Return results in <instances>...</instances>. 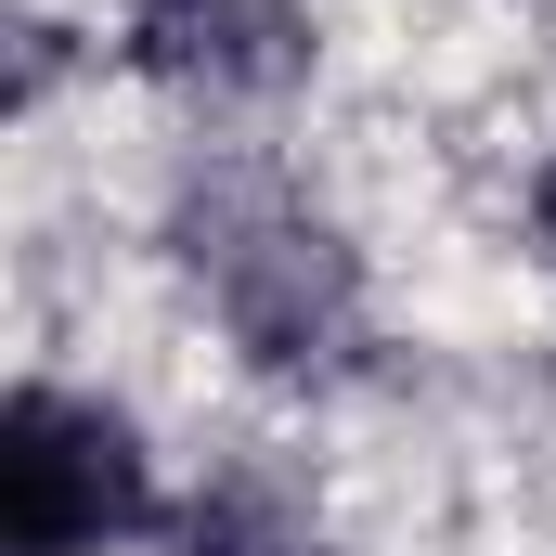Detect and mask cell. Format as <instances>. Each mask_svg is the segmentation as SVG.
Listing matches in <instances>:
<instances>
[{
  "label": "cell",
  "mask_w": 556,
  "mask_h": 556,
  "mask_svg": "<svg viewBox=\"0 0 556 556\" xmlns=\"http://www.w3.org/2000/svg\"><path fill=\"white\" fill-rule=\"evenodd\" d=\"M142 52L168 78H220V91H260L298 65V26L273 0H142Z\"/></svg>",
  "instance_id": "cell-2"
},
{
  "label": "cell",
  "mask_w": 556,
  "mask_h": 556,
  "mask_svg": "<svg viewBox=\"0 0 556 556\" xmlns=\"http://www.w3.org/2000/svg\"><path fill=\"white\" fill-rule=\"evenodd\" d=\"M544 247H556V168H544Z\"/></svg>",
  "instance_id": "cell-4"
},
{
  "label": "cell",
  "mask_w": 556,
  "mask_h": 556,
  "mask_svg": "<svg viewBox=\"0 0 556 556\" xmlns=\"http://www.w3.org/2000/svg\"><path fill=\"white\" fill-rule=\"evenodd\" d=\"M181 556H298V531H285L273 505H247V492H207L181 518Z\"/></svg>",
  "instance_id": "cell-3"
},
{
  "label": "cell",
  "mask_w": 556,
  "mask_h": 556,
  "mask_svg": "<svg viewBox=\"0 0 556 556\" xmlns=\"http://www.w3.org/2000/svg\"><path fill=\"white\" fill-rule=\"evenodd\" d=\"M142 453L117 415L65 402V389H13L0 402V544L13 556H91L104 531H142Z\"/></svg>",
  "instance_id": "cell-1"
}]
</instances>
